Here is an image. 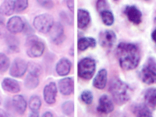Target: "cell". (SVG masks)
<instances>
[{"label":"cell","instance_id":"obj_41","mask_svg":"<svg viewBox=\"0 0 156 117\" xmlns=\"http://www.w3.org/2000/svg\"><path fill=\"white\" fill-rule=\"evenodd\" d=\"M0 117H9V115L4 109H0Z\"/></svg>","mask_w":156,"mask_h":117},{"label":"cell","instance_id":"obj_16","mask_svg":"<svg viewBox=\"0 0 156 117\" xmlns=\"http://www.w3.org/2000/svg\"><path fill=\"white\" fill-rule=\"evenodd\" d=\"M12 106L17 113L20 115H23L26 111L27 103L25 98L23 96L17 95L12 99Z\"/></svg>","mask_w":156,"mask_h":117},{"label":"cell","instance_id":"obj_1","mask_svg":"<svg viewBox=\"0 0 156 117\" xmlns=\"http://www.w3.org/2000/svg\"><path fill=\"white\" fill-rule=\"evenodd\" d=\"M116 55L121 68L125 70L135 69L140 62L141 51L136 44L126 42L119 43Z\"/></svg>","mask_w":156,"mask_h":117},{"label":"cell","instance_id":"obj_21","mask_svg":"<svg viewBox=\"0 0 156 117\" xmlns=\"http://www.w3.org/2000/svg\"><path fill=\"white\" fill-rule=\"evenodd\" d=\"M144 98L145 104L150 109L156 108V88L152 87L146 90Z\"/></svg>","mask_w":156,"mask_h":117},{"label":"cell","instance_id":"obj_27","mask_svg":"<svg viewBox=\"0 0 156 117\" xmlns=\"http://www.w3.org/2000/svg\"><path fill=\"white\" fill-rule=\"evenodd\" d=\"M102 19V23L107 26H111L114 23V16L112 12L108 10V11H105L100 13Z\"/></svg>","mask_w":156,"mask_h":117},{"label":"cell","instance_id":"obj_25","mask_svg":"<svg viewBox=\"0 0 156 117\" xmlns=\"http://www.w3.org/2000/svg\"><path fill=\"white\" fill-rule=\"evenodd\" d=\"M5 37H6V43L10 50L13 52H18L20 45L19 39L13 34H6Z\"/></svg>","mask_w":156,"mask_h":117},{"label":"cell","instance_id":"obj_42","mask_svg":"<svg viewBox=\"0 0 156 117\" xmlns=\"http://www.w3.org/2000/svg\"><path fill=\"white\" fill-rule=\"evenodd\" d=\"M42 117H53V114L50 112H46L43 114Z\"/></svg>","mask_w":156,"mask_h":117},{"label":"cell","instance_id":"obj_10","mask_svg":"<svg viewBox=\"0 0 156 117\" xmlns=\"http://www.w3.org/2000/svg\"><path fill=\"white\" fill-rule=\"evenodd\" d=\"M128 20L132 23L140 24L142 20V13L140 9L135 6H127L123 11Z\"/></svg>","mask_w":156,"mask_h":117},{"label":"cell","instance_id":"obj_26","mask_svg":"<svg viewBox=\"0 0 156 117\" xmlns=\"http://www.w3.org/2000/svg\"><path fill=\"white\" fill-rule=\"evenodd\" d=\"M29 107L31 109L32 112H38L39 109H40L41 105H42V102L40 97L34 95V96H31L29 101Z\"/></svg>","mask_w":156,"mask_h":117},{"label":"cell","instance_id":"obj_35","mask_svg":"<svg viewBox=\"0 0 156 117\" xmlns=\"http://www.w3.org/2000/svg\"><path fill=\"white\" fill-rule=\"evenodd\" d=\"M37 3L42 6L43 8L46 9H52L54 7V2L52 1H42V0H39L37 1Z\"/></svg>","mask_w":156,"mask_h":117},{"label":"cell","instance_id":"obj_37","mask_svg":"<svg viewBox=\"0 0 156 117\" xmlns=\"http://www.w3.org/2000/svg\"><path fill=\"white\" fill-rule=\"evenodd\" d=\"M6 25H5L4 23L0 22V38L5 37L6 36Z\"/></svg>","mask_w":156,"mask_h":117},{"label":"cell","instance_id":"obj_15","mask_svg":"<svg viewBox=\"0 0 156 117\" xmlns=\"http://www.w3.org/2000/svg\"><path fill=\"white\" fill-rule=\"evenodd\" d=\"M131 111L136 117H153L151 109L145 103L133 104Z\"/></svg>","mask_w":156,"mask_h":117},{"label":"cell","instance_id":"obj_14","mask_svg":"<svg viewBox=\"0 0 156 117\" xmlns=\"http://www.w3.org/2000/svg\"><path fill=\"white\" fill-rule=\"evenodd\" d=\"M58 88L63 96H69L74 91V80L72 77H65L58 82Z\"/></svg>","mask_w":156,"mask_h":117},{"label":"cell","instance_id":"obj_2","mask_svg":"<svg viewBox=\"0 0 156 117\" xmlns=\"http://www.w3.org/2000/svg\"><path fill=\"white\" fill-rule=\"evenodd\" d=\"M109 90L114 101L118 105L126 103L133 94V88L119 78H114L111 80Z\"/></svg>","mask_w":156,"mask_h":117},{"label":"cell","instance_id":"obj_6","mask_svg":"<svg viewBox=\"0 0 156 117\" xmlns=\"http://www.w3.org/2000/svg\"><path fill=\"white\" fill-rule=\"evenodd\" d=\"M55 22L53 17L48 13H43L36 16L33 23L34 28L43 34L50 32Z\"/></svg>","mask_w":156,"mask_h":117},{"label":"cell","instance_id":"obj_13","mask_svg":"<svg viewBox=\"0 0 156 117\" xmlns=\"http://www.w3.org/2000/svg\"><path fill=\"white\" fill-rule=\"evenodd\" d=\"M114 105L112 99L107 95H102L100 97L98 101V105L97 109L102 114H109L114 110Z\"/></svg>","mask_w":156,"mask_h":117},{"label":"cell","instance_id":"obj_32","mask_svg":"<svg viewBox=\"0 0 156 117\" xmlns=\"http://www.w3.org/2000/svg\"><path fill=\"white\" fill-rule=\"evenodd\" d=\"M80 98L85 104L90 105L92 103L94 96H93V94L90 91H84L80 95Z\"/></svg>","mask_w":156,"mask_h":117},{"label":"cell","instance_id":"obj_4","mask_svg":"<svg viewBox=\"0 0 156 117\" xmlns=\"http://www.w3.org/2000/svg\"><path fill=\"white\" fill-rule=\"evenodd\" d=\"M25 46L27 54L31 58L41 57L45 51V44L38 38L37 36L31 35L27 36L26 39Z\"/></svg>","mask_w":156,"mask_h":117},{"label":"cell","instance_id":"obj_7","mask_svg":"<svg viewBox=\"0 0 156 117\" xmlns=\"http://www.w3.org/2000/svg\"><path fill=\"white\" fill-rule=\"evenodd\" d=\"M28 68V63L21 58H16L10 67L9 73L12 77L20 78L25 74Z\"/></svg>","mask_w":156,"mask_h":117},{"label":"cell","instance_id":"obj_8","mask_svg":"<svg viewBox=\"0 0 156 117\" xmlns=\"http://www.w3.org/2000/svg\"><path fill=\"white\" fill-rule=\"evenodd\" d=\"M116 41V34L112 30L101 31L98 36L100 45L104 48H111Z\"/></svg>","mask_w":156,"mask_h":117},{"label":"cell","instance_id":"obj_33","mask_svg":"<svg viewBox=\"0 0 156 117\" xmlns=\"http://www.w3.org/2000/svg\"><path fill=\"white\" fill-rule=\"evenodd\" d=\"M96 6L98 12L99 13H101L102 12L105 11H108L109 9V3L105 0H98L96 2Z\"/></svg>","mask_w":156,"mask_h":117},{"label":"cell","instance_id":"obj_43","mask_svg":"<svg viewBox=\"0 0 156 117\" xmlns=\"http://www.w3.org/2000/svg\"><path fill=\"white\" fill-rule=\"evenodd\" d=\"M29 117H39L38 112H31L30 114H29Z\"/></svg>","mask_w":156,"mask_h":117},{"label":"cell","instance_id":"obj_45","mask_svg":"<svg viewBox=\"0 0 156 117\" xmlns=\"http://www.w3.org/2000/svg\"><path fill=\"white\" fill-rule=\"evenodd\" d=\"M1 103H2V96L1 94H0V105H1Z\"/></svg>","mask_w":156,"mask_h":117},{"label":"cell","instance_id":"obj_30","mask_svg":"<svg viewBox=\"0 0 156 117\" xmlns=\"http://www.w3.org/2000/svg\"><path fill=\"white\" fill-rule=\"evenodd\" d=\"M27 70H29V73H31V74L35 75L38 77H39V75L42 72L41 66L36 62H29Z\"/></svg>","mask_w":156,"mask_h":117},{"label":"cell","instance_id":"obj_23","mask_svg":"<svg viewBox=\"0 0 156 117\" xmlns=\"http://www.w3.org/2000/svg\"><path fill=\"white\" fill-rule=\"evenodd\" d=\"M14 4L15 1L13 0L4 1L3 3L0 6V15L6 16H11L15 12Z\"/></svg>","mask_w":156,"mask_h":117},{"label":"cell","instance_id":"obj_17","mask_svg":"<svg viewBox=\"0 0 156 117\" xmlns=\"http://www.w3.org/2000/svg\"><path fill=\"white\" fill-rule=\"evenodd\" d=\"M2 87L5 91L16 94L20 91V86L19 83L13 78L6 77L2 82Z\"/></svg>","mask_w":156,"mask_h":117},{"label":"cell","instance_id":"obj_9","mask_svg":"<svg viewBox=\"0 0 156 117\" xmlns=\"http://www.w3.org/2000/svg\"><path fill=\"white\" fill-rule=\"evenodd\" d=\"M50 38L55 44H61L66 39L64 34V29L62 24L59 23H56L54 24L53 27L50 31Z\"/></svg>","mask_w":156,"mask_h":117},{"label":"cell","instance_id":"obj_39","mask_svg":"<svg viewBox=\"0 0 156 117\" xmlns=\"http://www.w3.org/2000/svg\"><path fill=\"white\" fill-rule=\"evenodd\" d=\"M111 117H127L125 114L121 113V112H116V113L114 114L113 115H112Z\"/></svg>","mask_w":156,"mask_h":117},{"label":"cell","instance_id":"obj_19","mask_svg":"<svg viewBox=\"0 0 156 117\" xmlns=\"http://www.w3.org/2000/svg\"><path fill=\"white\" fill-rule=\"evenodd\" d=\"M71 66V62L68 58H61L56 65V72L59 76H66L69 74Z\"/></svg>","mask_w":156,"mask_h":117},{"label":"cell","instance_id":"obj_36","mask_svg":"<svg viewBox=\"0 0 156 117\" xmlns=\"http://www.w3.org/2000/svg\"><path fill=\"white\" fill-rule=\"evenodd\" d=\"M23 32L24 34H26V35H27V36H29L33 35L34 33V30L30 24H29L28 23H27V22H25V23H24Z\"/></svg>","mask_w":156,"mask_h":117},{"label":"cell","instance_id":"obj_24","mask_svg":"<svg viewBox=\"0 0 156 117\" xmlns=\"http://www.w3.org/2000/svg\"><path fill=\"white\" fill-rule=\"evenodd\" d=\"M39 78L36 75L29 73L24 79V87L28 89H34L38 86Z\"/></svg>","mask_w":156,"mask_h":117},{"label":"cell","instance_id":"obj_40","mask_svg":"<svg viewBox=\"0 0 156 117\" xmlns=\"http://www.w3.org/2000/svg\"><path fill=\"white\" fill-rule=\"evenodd\" d=\"M151 38H152V40L154 41V43L156 45V27L155 28L154 30H153L152 34H151Z\"/></svg>","mask_w":156,"mask_h":117},{"label":"cell","instance_id":"obj_29","mask_svg":"<svg viewBox=\"0 0 156 117\" xmlns=\"http://www.w3.org/2000/svg\"><path fill=\"white\" fill-rule=\"evenodd\" d=\"M62 109L65 115L68 116H72L74 112V102L70 101L63 102L62 105Z\"/></svg>","mask_w":156,"mask_h":117},{"label":"cell","instance_id":"obj_28","mask_svg":"<svg viewBox=\"0 0 156 117\" xmlns=\"http://www.w3.org/2000/svg\"><path fill=\"white\" fill-rule=\"evenodd\" d=\"M11 65L9 58L4 53H0V73L7 71Z\"/></svg>","mask_w":156,"mask_h":117},{"label":"cell","instance_id":"obj_38","mask_svg":"<svg viewBox=\"0 0 156 117\" xmlns=\"http://www.w3.org/2000/svg\"><path fill=\"white\" fill-rule=\"evenodd\" d=\"M66 4L68 9H70V11H74V1H66Z\"/></svg>","mask_w":156,"mask_h":117},{"label":"cell","instance_id":"obj_18","mask_svg":"<svg viewBox=\"0 0 156 117\" xmlns=\"http://www.w3.org/2000/svg\"><path fill=\"white\" fill-rule=\"evenodd\" d=\"M107 82V71L106 69H101L97 73L93 80V86L98 89L102 90L106 86Z\"/></svg>","mask_w":156,"mask_h":117},{"label":"cell","instance_id":"obj_20","mask_svg":"<svg viewBox=\"0 0 156 117\" xmlns=\"http://www.w3.org/2000/svg\"><path fill=\"white\" fill-rule=\"evenodd\" d=\"M91 21L89 12L85 9H80L77 11V27L80 29H84L89 25Z\"/></svg>","mask_w":156,"mask_h":117},{"label":"cell","instance_id":"obj_3","mask_svg":"<svg viewBox=\"0 0 156 117\" xmlns=\"http://www.w3.org/2000/svg\"><path fill=\"white\" fill-rule=\"evenodd\" d=\"M138 76L142 82L146 84L156 83V60L153 57H149L144 63L138 73Z\"/></svg>","mask_w":156,"mask_h":117},{"label":"cell","instance_id":"obj_34","mask_svg":"<svg viewBox=\"0 0 156 117\" xmlns=\"http://www.w3.org/2000/svg\"><path fill=\"white\" fill-rule=\"evenodd\" d=\"M60 18L63 22H64L66 24H70V25H71L73 22V17L72 16L71 14L68 13V12H62V13H60Z\"/></svg>","mask_w":156,"mask_h":117},{"label":"cell","instance_id":"obj_31","mask_svg":"<svg viewBox=\"0 0 156 117\" xmlns=\"http://www.w3.org/2000/svg\"><path fill=\"white\" fill-rule=\"evenodd\" d=\"M29 6V2L27 0H17L15 1V12L16 13H21L24 11Z\"/></svg>","mask_w":156,"mask_h":117},{"label":"cell","instance_id":"obj_44","mask_svg":"<svg viewBox=\"0 0 156 117\" xmlns=\"http://www.w3.org/2000/svg\"><path fill=\"white\" fill-rule=\"evenodd\" d=\"M4 18L2 16V15H0V22H2V23H4Z\"/></svg>","mask_w":156,"mask_h":117},{"label":"cell","instance_id":"obj_5","mask_svg":"<svg viewBox=\"0 0 156 117\" xmlns=\"http://www.w3.org/2000/svg\"><path fill=\"white\" fill-rule=\"evenodd\" d=\"M96 69V64L95 60L90 57H85L78 63V76L83 80H89L94 76Z\"/></svg>","mask_w":156,"mask_h":117},{"label":"cell","instance_id":"obj_11","mask_svg":"<svg viewBox=\"0 0 156 117\" xmlns=\"http://www.w3.org/2000/svg\"><path fill=\"white\" fill-rule=\"evenodd\" d=\"M57 94V87L54 82L45 85L43 89V98L45 101L49 105H52L56 102Z\"/></svg>","mask_w":156,"mask_h":117},{"label":"cell","instance_id":"obj_22","mask_svg":"<svg viewBox=\"0 0 156 117\" xmlns=\"http://www.w3.org/2000/svg\"><path fill=\"white\" fill-rule=\"evenodd\" d=\"M96 41L92 37H82L77 41V48L80 51H84L89 48H95Z\"/></svg>","mask_w":156,"mask_h":117},{"label":"cell","instance_id":"obj_12","mask_svg":"<svg viewBox=\"0 0 156 117\" xmlns=\"http://www.w3.org/2000/svg\"><path fill=\"white\" fill-rule=\"evenodd\" d=\"M24 21L20 17L13 16L10 18L6 23V28L11 34H16L23 31L24 27Z\"/></svg>","mask_w":156,"mask_h":117}]
</instances>
